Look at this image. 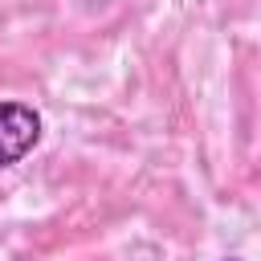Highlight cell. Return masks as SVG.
<instances>
[{"label":"cell","instance_id":"cell-2","mask_svg":"<svg viewBox=\"0 0 261 261\" xmlns=\"http://www.w3.org/2000/svg\"><path fill=\"white\" fill-rule=\"evenodd\" d=\"M224 261H237V257H224Z\"/></svg>","mask_w":261,"mask_h":261},{"label":"cell","instance_id":"cell-1","mask_svg":"<svg viewBox=\"0 0 261 261\" xmlns=\"http://www.w3.org/2000/svg\"><path fill=\"white\" fill-rule=\"evenodd\" d=\"M41 143V114L29 102H0V171Z\"/></svg>","mask_w":261,"mask_h":261}]
</instances>
